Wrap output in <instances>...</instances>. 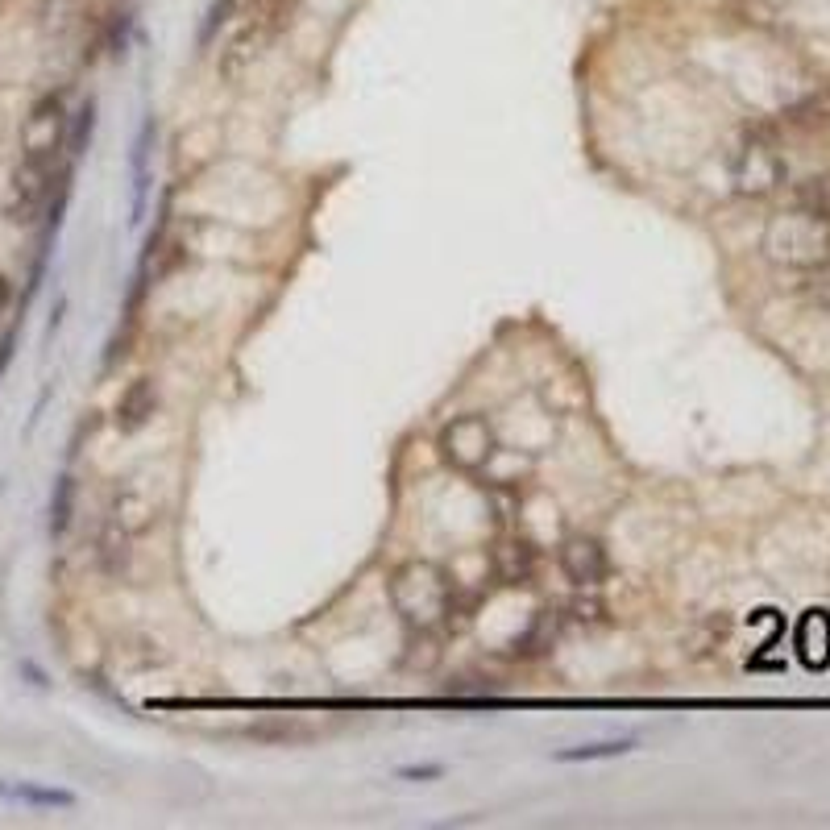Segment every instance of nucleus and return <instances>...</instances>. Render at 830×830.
Masks as SVG:
<instances>
[{
	"instance_id": "f257e3e1",
	"label": "nucleus",
	"mask_w": 830,
	"mask_h": 830,
	"mask_svg": "<svg viewBox=\"0 0 830 830\" xmlns=\"http://www.w3.org/2000/svg\"><path fill=\"white\" fill-rule=\"evenodd\" d=\"M386 594H391L395 611L403 615L407 627L432 631V627L453 623L457 590H453V581L440 573L436 565H428V561H411V565L395 569V577H391V586H386Z\"/></svg>"
},
{
	"instance_id": "f03ea898",
	"label": "nucleus",
	"mask_w": 830,
	"mask_h": 830,
	"mask_svg": "<svg viewBox=\"0 0 830 830\" xmlns=\"http://www.w3.org/2000/svg\"><path fill=\"white\" fill-rule=\"evenodd\" d=\"M291 13H295V0H254V9H249V21L241 25V34H233L229 46L220 50L216 75L220 79H241L249 67L258 63V54L291 25Z\"/></svg>"
},
{
	"instance_id": "7ed1b4c3",
	"label": "nucleus",
	"mask_w": 830,
	"mask_h": 830,
	"mask_svg": "<svg viewBox=\"0 0 830 830\" xmlns=\"http://www.w3.org/2000/svg\"><path fill=\"white\" fill-rule=\"evenodd\" d=\"M67 121V96L42 92L21 121V158L59 166V154L67 150Z\"/></svg>"
},
{
	"instance_id": "20e7f679",
	"label": "nucleus",
	"mask_w": 830,
	"mask_h": 830,
	"mask_svg": "<svg viewBox=\"0 0 830 830\" xmlns=\"http://www.w3.org/2000/svg\"><path fill=\"white\" fill-rule=\"evenodd\" d=\"M54 179H59V166L30 162V158L17 162L9 191H5V204H0L9 225H34V220L42 216V208H46V200H50V191H54Z\"/></svg>"
},
{
	"instance_id": "39448f33",
	"label": "nucleus",
	"mask_w": 830,
	"mask_h": 830,
	"mask_svg": "<svg viewBox=\"0 0 830 830\" xmlns=\"http://www.w3.org/2000/svg\"><path fill=\"white\" fill-rule=\"evenodd\" d=\"M440 457L449 465L465 469V474H474L482 469L490 457H494V432L482 415H457L453 424H445L440 432Z\"/></svg>"
},
{
	"instance_id": "423d86ee",
	"label": "nucleus",
	"mask_w": 830,
	"mask_h": 830,
	"mask_svg": "<svg viewBox=\"0 0 830 830\" xmlns=\"http://www.w3.org/2000/svg\"><path fill=\"white\" fill-rule=\"evenodd\" d=\"M557 561H561L565 577L581 590L602 586V577H606V548L594 536H569L557 552Z\"/></svg>"
},
{
	"instance_id": "0eeeda50",
	"label": "nucleus",
	"mask_w": 830,
	"mask_h": 830,
	"mask_svg": "<svg viewBox=\"0 0 830 830\" xmlns=\"http://www.w3.org/2000/svg\"><path fill=\"white\" fill-rule=\"evenodd\" d=\"M490 565H494L498 581H507V586H523V581L536 577L540 552H536L532 540H523V536H503L490 548Z\"/></svg>"
},
{
	"instance_id": "6e6552de",
	"label": "nucleus",
	"mask_w": 830,
	"mask_h": 830,
	"mask_svg": "<svg viewBox=\"0 0 830 830\" xmlns=\"http://www.w3.org/2000/svg\"><path fill=\"white\" fill-rule=\"evenodd\" d=\"M154 411H158V382L154 378H133L125 391H121V399H117V407H113V424H117V432H142L150 420H154Z\"/></svg>"
},
{
	"instance_id": "1a4fd4ad",
	"label": "nucleus",
	"mask_w": 830,
	"mask_h": 830,
	"mask_svg": "<svg viewBox=\"0 0 830 830\" xmlns=\"http://www.w3.org/2000/svg\"><path fill=\"white\" fill-rule=\"evenodd\" d=\"M133 532L125 528L121 519L104 515V523L96 528V565L108 573V577H121L129 573V561H133Z\"/></svg>"
},
{
	"instance_id": "9d476101",
	"label": "nucleus",
	"mask_w": 830,
	"mask_h": 830,
	"mask_svg": "<svg viewBox=\"0 0 830 830\" xmlns=\"http://www.w3.org/2000/svg\"><path fill=\"white\" fill-rule=\"evenodd\" d=\"M154 137H158V125H154V117H146L142 129H137V142H133V225L146 212V183H150V150H154Z\"/></svg>"
},
{
	"instance_id": "9b49d317",
	"label": "nucleus",
	"mask_w": 830,
	"mask_h": 830,
	"mask_svg": "<svg viewBox=\"0 0 830 830\" xmlns=\"http://www.w3.org/2000/svg\"><path fill=\"white\" fill-rule=\"evenodd\" d=\"M797 648H801V660L810 664V669H822L830 660V619L826 611H810L797 627Z\"/></svg>"
},
{
	"instance_id": "f8f14e48",
	"label": "nucleus",
	"mask_w": 830,
	"mask_h": 830,
	"mask_svg": "<svg viewBox=\"0 0 830 830\" xmlns=\"http://www.w3.org/2000/svg\"><path fill=\"white\" fill-rule=\"evenodd\" d=\"M635 752V739H602V743H581V747H565L552 760L557 764H581V760H611V756H627Z\"/></svg>"
},
{
	"instance_id": "ddd939ff",
	"label": "nucleus",
	"mask_w": 830,
	"mask_h": 830,
	"mask_svg": "<svg viewBox=\"0 0 830 830\" xmlns=\"http://www.w3.org/2000/svg\"><path fill=\"white\" fill-rule=\"evenodd\" d=\"M552 635H557V615H552V611H536L532 627L515 640V656H523V660L540 656L544 648H552Z\"/></svg>"
},
{
	"instance_id": "4468645a",
	"label": "nucleus",
	"mask_w": 830,
	"mask_h": 830,
	"mask_svg": "<svg viewBox=\"0 0 830 830\" xmlns=\"http://www.w3.org/2000/svg\"><path fill=\"white\" fill-rule=\"evenodd\" d=\"M71 511H75V478L63 474L50 494V536H63L71 528Z\"/></svg>"
},
{
	"instance_id": "2eb2a0df",
	"label": "nucleus",
	"mask_w": 830,
	"mask_h": 830,
	"mask_svg": "<svg viewBox=\"0 0 830 830\" xmlns=\"http://www.w3.org/2000/svg\"><path fill=\"white\" fill-rule=\"evenodd\" d=\"M92 125H96V104L92 100H83L79 104V113H75V121H67V158L75 162L83 150H88V142H92Z\"/></svg>"
},
{
	"instance_id": "dca6fc26",
	"label": "nucleus",
	"mask_w": 830,
	"mask_h": 830,
	"mask_svg": "<svg viewBox=\"0 0 830 830\" xmlns=\"http://www.w3.org/2000/svg\"><path fill=\"white\" fill-rule=\"evenodd\" d=\"M5 797L13 801H30V806H75V797L63 789H34V785H13Z\"/></svg>"
},
{
	"instance_id": "f3484780",
	"label": "nucleus",
	"mask_w": 830,
	"mask_h": 830,
	"mask_svg": "<svg viewBox=\"0 0 830 830\" xmlns=\"http://www.w3.org/2000/svg\"><path fill=\"white\" fill-rule=\"evenodd\" d=\"M233 9H237V0H212V9H208V17H204V25H200V46H208V42L216 38L220 25L233 17Z\"/></svg>"
},
{
	"instance_id": "a211bd4d",
	"label": "nucleus",
	"mask_w": 830,
	"mask_h": 830,
	"mask_svg": "<svg viewBox=\"0 0 830 830\" xmlns=\"http://www.w3.org/2000/svg\"><path fill=\"white\" fill-rule=\"evenodd\" d=\"M9 303H13V279H9V274H0V320L9 316Z\"/></svg>"
}]
</instances>
